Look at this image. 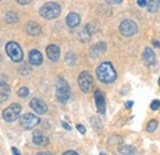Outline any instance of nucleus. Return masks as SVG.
I'll list each match as a JSON object with an SVG mask.
<instances>
[{"label": "nucleus", "mask_w": 160, "mask_h": 155, "mask_svg": "<svg viewBox=\"0 0 160 155\" xmlns=\"http://www.w3.org/2000/svg\"><path fill=\"white\" fill-rule=\"evenodd\" d=\"M96 75H98V79L100 80L101 82H105V84L113 82L116 80V78H117L116 70H115L113 65L110 62L101 63L100 65L98 67V69H96Z\"/></svg>", "instance_id": "nucleus-1"}, {"label": "nucleus", "mask_w": 160, "mask_h": 155, "mask_svg": "<svg viewBox=\"0 0 160 155\" xmlns=\"http://www.w3.org/2000/svg\"><path fill=\"white\" fill-rule=\"evenodd\" d=\"M56 97L60 103H65L70 97V88L63 78H58L56 82Z\"/></svg>", "instance_id": "nucleus-2"}, {"label": "nucleus", "mask_w": 160, "mask_h": 155, "mask_svg": "<svg viewBox=\"0 0 160 155\" xmlns=\"http://www.w3.org/2000/svg\"><path fill=\"white\" fill-rule=\"evenodd\" d=\"M60 6L56 2H46L40 9V14L43 19L53 20L60 15Z\"/></svg>", "instance_id": "nucleus-3"}, {"label": "nucleus", "mask_w": 160, "mask_h": 155, "mask_svg": "<svg viewBox=\"0 0 160 155\" xmlns=\"http://www.w3.org/2000/svg\"><path fill=\"white\" fill-rule=\"evenodd\" d=\"M5 49H6L8 56L11 58V60H14V62H21L23 59V52H22L21 47L16 42H9V43H6Z\"/></svg>", "instance_id": "nucleus-4"}, {"label": "nucleus", "mask_w": 160, "mask_h": 155, "mask_svg": "<svg viewBox=\"0 0 160 155\" xmlns=\"http://www.w3.org/2000/svg\"><path fill=\"white\" fill-rule=\"evenodd\" d=\"M78 82H79L80 89H81L84 92H90V91L92 90L94 79H92V75H91L89 72H82V73H80L79 78H78Z\"/></svg>", "instance_id": "nucleus-5"}, {"label": "nucleus", "mask_w": 160, "mask_h": 155, "mask_svg": "<svg viewBox=\"0 0 160 155\" xmlns=\"http://www.w3.org/2000/svg\"><path fill=\"white\" fill-rule=\"evenodd\" d=\"M21 113V106L19 103H12L10 105L8 108L4 110L2 112V118L6 122H14L15 119H18Z\"/></svg>", "instance_id": "nucleus-6"}, {"label": "nucleus", "mask_w": 160, "mask_h": 155, "mask_svg": "<svg viewBox=\"0 0 160 155\" xmlns=\"http://www.w3.org/2000/svg\"><path fill=\"white\" fill-rule=\"evenodd\" d=\"M138 27H137V23L132 20H123L120 25V31L121 33L126 37H131L133 36L136 32H137Z\"/></svg>", "instance_id": "nucleus-7"}, {"label": "nucleus", "mask_w": 160, "mask_h": 155, "mask_svg": "<svg viewBox=\"0 0 160 155\" xmlns=\"http://www.w3.org/2000/svg\"><path fill=\"white\" fill-rule=\"evenodd\" d=\"M40 118L36 117L32 113H26L20 118V123L21 126L25 128V129H33L36 126L40 124Z\"/></svg>", "instance_id": "nucleus-8"}, {"label": "nucleus", "mask_w": 160, "mask_h": 155, "mask_svg": "<svg viewBox=\"0 0 160 155\" xmlns=\"http://www.w3.org/2000/svg\"><path fill=\"white\" fill-rule=\"evenodd\" d=\"M30 106L32 107V110L36 112V113H38V115H44L46 112H47V105L40 100V98H32L31 100V102H30Z\"/></svg>", "instance_id": "nucleus-9"}, {"label": "nucleus", "mask_w": 160, "mask_h": 155, "mask_svg": "<svg viewBox=\"0 0 160 155\" xmlns=\"http://www.w3.org/2000/svg\"><path fill=\"white\" fill-rule=\"evenodd\" d=\"M143 62H144V64L148 65V67L155 64L157 58H155V54H154V52L152 51V48L147 47V48L144 49V52H143Z\"/></svg>", "instance_id": "nucleus-10"}, {"label": "nucleus", "mask_w": 160, "mask_h": 155, "mask_svg": "<svg viewBox=\"0 0 160 155\" xmlns=\"http://www.w3.org/2000/svg\"><path fill=\"white\" fill-rule=\"evenodd\" d=\"M95 103H96V107H98V111L99 113H105L106 111V103H105V97L102 95L100 90H95Z\"/></svg>", "instance_id": "nucleus-11"}, {"label": "nucleus", "mask_w": 160, "mask_h": 155, "mask_svg": "<svg viewBox=\"0 0 160 155\" xmlns=\"http://www.w3.org/2000/svg\"><path fill=\"white\" fill-rule=\"evenodd\" d=\"M46 53H47V57L51 59L52 62H57V60L59 59L60 51L56 44H49V46L46 48Z\"/></svg>", "instance_id": "nucleus-12"}, {"label": "nucleus", "mask_w": 160, "mask_h": 155, "mask_svg": "<svg viewBox=\"0 0 160 155\" xmlns=\"http://www.w3.org/2000/svg\"><path fill=\"white\" fill-rule=\"evenodd\" d=\"M106 52V44L103 42H100V43H96L94 44L91 48H90V56L92 58H98L100 57L102 53Z\"/></svg>", "instance_id": "nucleus-13"}, {"label": "nucleus", "mask_w": 160, "mask_h": 155, "mask_svg": "<svg viewBox=\"0 0 160 155\" xmlns=\"http://www.w3.org/2000/svg\"><path fill=\"white\" fill-rule=\"evenodd\" d=\"M26 31L31 36H38V35H41V32H42V28H41V26L38 23H36L33 21H30L26 25Z\"/></svg>", "instance_id": "nucleus-14"}, {"label": "nucleus", "mask_w": 160, "mask_h": 155, "mask_svg": "<svg viewBox=\"0 0 160 155\" xmlns=\"http://www.w3.org/2000/svg\"><path fill=\"white\" fill-rule=\"evenodd\" d=\"M28 60L33 65H41L42 62H43V57H42V54L37 49H32L30 52V54H28Z\"/></svg>", "instance_id": "nucleus-15"}, {"label": "nucleus", "mask_w": 160, "mask_h": 155, "mask_svg": "<svg viewBox=\"0 0 160 155\" xmlns=\"http://www.w3.org/2000/svg\"><path fill=\"white\" fill-rule=\"evenodd\" d=\"M80 23V16L75 12H70L68 16H67V25L69 27H77Z\"/></svg>", "instance_id": "nucleus-16"}, {"label": "nucleus", "mask_w": 160, "mask_h": 155, "mask_svg": "<svg viewBox=\"0 0 160 155\" xmlns=\"http://www.w3.org/2000/svg\"><path fill=\"white\" fill-rule=\"evenodd\" d=\"M33 143L36 145H40V147L47 145L48 144V138L43 136L41 132H35L33 133Z\"/></svg>", "instance_id": "nucleus-17"}, {"label": "nucleus", "mask_w": 160, "mask_h": 155, "mask_svg": "<svg viewBox=\"0 0 160 155\" xmlns=\"http://www.w3.org/2000/svg\"><path fill=\"white\" fill-rule=\"evenodd\" d=\"M10 96V89L8 84H0V103L6 101Z\"/></svg>", "instance_id": "nucleus-18"}, {"label": "nucleus", "mask_w": 160, "mask_h": 155, "mask_svg": "<svg viewBox=\"0 0 160 155\" xmlns=\"http://www.w3.org/2000/svg\"><path fill=\"white\" fill-rule=\"evenodd\" d=\"M159 5H160V0H148V11L149 12H157L158 9H159Z\"/></svg>", "instance_id": "nucleus-19"}, {"label": "nucleus", "mask_w": 160, "mask_h": 155, "mask_svg": "<svg viewBox=\"0 0 160 155\" xmlns=\"http://www.w3.org/2000/svg\"><path fill=\"white\" fill-rule=\"evenodd\" d=\"M120 153L122 155H134L136 150H134V148L131 147V145H121Z\"/></svg>", "instance_id": "nucleus-20"}, {"label": "nucleus", "mask_w": 160, "mask_h": 155, "mask_svg": "<svg viewBox=\"0 0 160 155\" xmlns=\"http://www.w3.org/2000/svg\"><path fill=\"white\" fill-rule=\"evenodd\" d=\"M18 20H19V16H18V14H15L14 11H9V12H6V15H5V21H6L8 23L16 22Z\"/></svg>", "instance_id": "nucleus-21"}, {"label": "nucleus", "mask_w": 160, "mask_h": 155, "mask_svg": "<svg viewBox=\"0 0 160 155\" xmlns=\"http://www.w3.org/2000/svg\"><path fill=\"white\" fill-rule=\"evenodd\" d=\"M90 37H91V33H90L86 28H84V30L79 33V38L81 42H88V41L90 39Z\"/></svg>", "instance_id": "nucleus-22"}, {"label": "nucleus", "mask_w": 160, "mask_h": 155, "mask_svg": "<svg viewBox=\"0 0 160 155\" xmlns=\"http://www.w3.org/2000/svg\"><path fill=\"white\" fill-rule=\"evenodd\" d=\"M158 128V122L155 121V119H153V121H150L149 123H148V126H147V131L149 132V133H152V132H154L155 129Z\"/></svg>", "instance_id": "nucleus-23"}, {"label": "nucleus", "mask_w": 160, "mask_h": 155, "mask_svg": "<svg viewBox=\"0 0 160 155\" xmlns=\"http://www.w3.org/2000/svg\"><path fill=\"white\" fill-rule=\"evenodd\" d=\"M65 60H67V63L68 64H74L75 63V60H77V57H75V54H73V53H68L67 56H65Z\"/></svg>", "instance_id": "nucleus-24"}, {"label": "nucleus", "mask_w": 160, "mask_h": 155, "mask_svg": "<svg viewBox=\"0 0 160 155\" xmlns=\"http://www.w3.org/2000/svg\"><path fill=\"white\" fill-rule=\"evenodd\" d=\"M28 92H30V91H28L27 88H21L20 90L18 91V95L20 97H26V96H28Z\"/></svg>", "instance_id": "nucleus-25"}, {"label": "nucleus", "mask_w": 160, "mask_h": 155, "mask_svg": "<svg viewBox=\"0 0 160 155\" xmlns=\"http://www.w3.org/2000/svg\"><path fill=\"white\" fill-rule=\"evenodd\" d=\"M150 108H152L153 111L159 110V108H160V101H159V100H154V101L152 102V105H150Z\"/></svg>", "instance_id": "nucleus-26"}, {"label": "nucleus", "mask_w": 160, "mask_h": 155, "mask_svg": "<svg viewBox=\"0 0 160 155\" xmlns=\"http://www.w3.org/2000/svg\"><path fill=\"white\" fill-rule=\"evenodd\" d=\"M28 72H30V68H28V67H26V65H23V67H21L20 68L21 74H27Z\"/></svg>", "instance_id": "nucleus-27"}, {"label": "nucleus", "mask_w": 160, "mask_h": 155, "mask_svg": "<svg viewBox=\"0 0 160 155\" xmlns=\"http://www.w3.org/2000/svg\"><path fill=\"white\" fill-rule=\"evenodd\" d=\"M77 128H78V131H79L81 134H85L86 129H85V127H84V126H81V124H78V126H77Z\"/></svg>", "instance_id": "nucleus-28"}, {"label": "nucleus", "mask_w": 160, "mask_h": 155, "mask_svg": "<svg viewBox=\"0 0 160 155\" xmlns=\"http://www.w3.org/2000/svg\"><path fill=\"white\" fill-rule=\"evenodd\" d=\"M147 4H148V0H138V5H139L140 8L147 6Z\"/></svg>", "instance_id": "nucleus-29"}, {"label": "nucleus", "mask_w": 160, "mask_h": 155, "mask_svg": "<svg viewBox=\"0 0 160 155\" xmlns=\"http://www.w3.org/2000/svg\"><path fill=\"white\" fill-rule=\"evenodd\" d=\"M62 126H63V127H64L67 131H72V128H70V126H69L68 123H65V122H62Z\"/></svg>", "instance_id": "nucleus-30"}, {"label": "nucleus", "mask_w": 160, "mask_h": 155, "mask_svg": "<svg viewBox=\"0 0 160 155\" xmlns=\"http://www.w3.org/2000/svg\"><path fill=\"white\" fill-rule=\"evenodd\" d=\"M63 155H79L77 152H73V150H68V152H65Z\"/></svg>", "instance_id": "nucleus-31"}, {"label": "nucleus", "mask_w": 160, "mask_h": 155, "mask_svg": "<svg viewBox=\"0 0 160 155\" xmlns=\"http://www.w3.org/2000/svg\"><path fill=\"white\" fill-rule=\"evenodd\" d=\"M108 4H120L122 2V0H106Z\"/></svg>", "instance_id": "nucleus-32"}, {"label": "nucleus", "mask_w": 160, "mask_h": 155, "mask_svg": "<svg viewBox=\"0 0 160 155\" xmlns=\"http://www.w3.org/2000/svg\"><path fill=\"white\" fill-rule=\"evenodd\" d=\"M11 152H12V154H14V155H21L20 152H19L16 148H11Z\"/></svg>", "instance_id": "nucleus-33"}, {"label": "nucleus", "mask_w": 160, "mask_h": 155, "mask_svg": "<svg viewBox=\"0 0 160 155\" xmlns=\"http://www.w3.org/2000/svg\"><path fill=\"white\" fill-rule=\"evenodd\" d=\"M16 1H18L19 4H21V5H26V4H28V2H30L28 0H16Z\"/></svg>", "instance_id": "nucleus-34"}, {"label": "nucleus", "mask_w": 160, "mask_h": 155, "mask_svg": "<svg viewBox=\"0 0 160 155\" xmlns=\"http://www.w3.org/2000/svg\"><path fill=\"white\" fill-rule=\"evenodd\" d=\"M132 106H133V102H132V101H128V102L126 103V107H127V108H131Z\"/></svg>", "instance_id": "nucleus-35"}, {"label": "nucleus", "mask_w": 160, "mask_h": 155, "mask_svg": "<svg viewBox=\"0 0 160 155\" xmlns=\"http://www.w3.org/2000/svg\"><path fill=\"white\" fill-rule=\"evenodd\" d=\"M37 155H53V154H51V153H48V152H42V153H38Z\"/></svg>", "instance_id": "nucleus-36"}, {"label": "nucleus", "mask_w": 160, "mask_h": 155, "mask_svg": "<svg viewBox=\"0 0 160 155\" xmlns=\"http://www.w3.org/2000/svg\"><path fill=\"white\" fill-rule=\"evenodd\" d=\"M153 44H154L155 47H160V42H158V41H154V42H153Z\"/></svg>", "instance_id": "nucleus-37"}, {"label": "nucleus", "mask_w": 160, "mask_h": 155, "mask_svg": "<svg viewBox=\"0 0 160 155\" xmlns=\"http://www.w3.org/2000/svg\"><path fill=\"white\" fill-rule=\"evenodd\" d=\"M100 155H106V154H103V153H101V154Z\"/></svg>", "instance_id": "nucleus-38"}, {"label": "nucleus", "mask_w": 160, "mask_h": 155, "mask_svg": "<svg viewBox=\"0 0 160 155\" xmlns=\"http://www.w3.org/2000/svg\"><path fill=\"white\" fill-rule=\"evenodd\" d=\"M159 85H160V78H159Z\"/></svg>", "instance_id": "nucleus-39"}, {"label": "nucleus", "mask_w": 160, "mask_h": 155, "mask_svg": "<svg viewBox=\"0 0 160 155\" xmlns=\"http://www.w3.org/2000/svg\"><path fill=\"white\" fill-rule=\"evenodd\" d=\"M28 1H31V0H28Z\"/></svg>", "instance_id": "nucleus-40"}, {"label": "nucleus", "mask_w": 160, "mask_h": 155, "mask_svg": "<svg viewBox=\"0 0 160 155\" xmlns=\"http://www.w3.org/2000/svg\"><path fill=\"white\" fill-rule=\"evenodd\" d=\"M0 1H1V0H0Z\"/></svg>", "instance_id": "nucleus-41"}]
</instances>
